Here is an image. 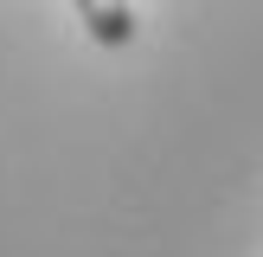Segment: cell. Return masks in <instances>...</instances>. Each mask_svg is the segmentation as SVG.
Segmentation results:
<instances>
[{"mask_svg": "<svg viewBox=\"0 0 263 257\" xmlns=\"http://www.w3.org/2000/svg\"><path fill=\"white\" fill-rule=\"evenodd\" d=\"M84 26H90V39H103V45H122V39L135 32V13L128 7H84Z\"/></svg>", "mask_w": 263, "mask_h": 257, "instance_id": "1", "label": "cell"}]
</instances>
